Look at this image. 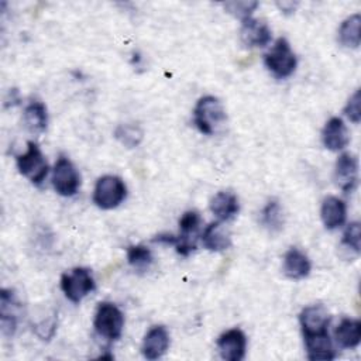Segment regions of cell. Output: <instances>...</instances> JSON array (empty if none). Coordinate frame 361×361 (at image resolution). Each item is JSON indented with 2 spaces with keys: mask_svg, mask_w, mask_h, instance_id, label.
Returning a JSON list of instances; mask_svg holds the SVG:
<instances>
[{
  "mask_svg": "<svg viewBox=\"0 0 361 361\" xmlns=\"http://www.w3.org/2000/svg\"><path fill=\"white\" fill-rule=\"evenodd\" d=\"M202 224V217L196 210H188L179 219V234H159L154 238L155 243L173 245L176 252L188 257L196 250V235Z\"/></svg>",
  "mask_w": 361,
  "mask_h": 361,
  "instance_id": "cell-1",
  "label": "cell"
},
{
  "mask_svg": "<svg viewBox=\"0 0 361 361\" xmlns=\"http://www.w3.org/2000/svg\"><path fill=\"white\" fill-rule=\"evenodd\" d=\"M226 110L214 96H203L193 109V123L202 134L212 135L226 121Z\"/></svg>",
  "mask_w": 361,
  "mask_h": 361,
  "instance_id": "cell-2",
  "label": "cell"
},
{
  "mask_svg": "<svg viewBox=\"0 0 361 361\" xmlns=\"http://www.w3.org/2000/svg\"><path fill=\"white\" fill-rule=\"evenodd\" d=\"M93 327L100 337L109 341H116L123 334L124 314L114 303L100 302L94 313Z\"/></svg>",
  "mask_w": 361,
  "mask_h": 361,
  "instance_id": "cell-3",
  "label": "cell"
},
{
  "mask_svg": "<svg viewBox=\"0 0 361 361\" xmlns=\"http://www.w3.org/2000/svg\"><path fill=\"white\" fill-rule=\"evenodd\" d=\"M267 69L278 79L290 76L296 69V55L292 51L286 38L281 37L275 41L272 48L264 55Z\"/></svg>",
  "mask_w": 361,
  "mask_h": 361,
  "instance_id": "cell-4",
  "label": "cell"
},
{
  "mask_svg": "<svg viewBox=\"0 0 361 361\" xmlns=\"http://www.w3.org/2000/svg\"><path fill=\"white\" fill-rule=\"evenodd\" d=\"M126 196L127 188L123 179L116 175H104L94 185L93 203L103 210H110L117 207Z\"/></svg>",
  "mask_w": 361,
  "mask_h": 361,
  "instance_id": "cell-5",
  "label": "cell"
},
{
  "mask_svg": "<svg viewBox=\"0 0 361 361\" xmlns=\"http://www.w3.org/2000/svg\"><path fill=\"white\" fill-rule=\"evenodd\" d=\"M16 164L18 172L37 186L42 185L49 171L39 147L32 141L27 142V151L24 154L16 157Z\"/></svg>",
  "mask_w": 361,
  "mask_h": 361,
  "instance_id": "cell-6",
  "label": "cell"
},
{
  "mask_svg": "<svg viewBox=\"0 0 361 361\" xmlns=\"http://www.w3.org/2000/svg\"><path fill=\"white\" fill-rule=\"evenodd\" d=\"M94 279L87 268H73L61 276V289L65 296L73 302L79 303L90 292L94 290Z\"/></svg>",
  "mask_w": 361,
  "mask_h": 361,
  "instance_id": "cell-7",
  "label": "cell"
},
{
  "mask_svg": "<svg viewBox=\"0 0 361 361\" xmlns=\"http://www.w3.org/2000/svg\"><path fill=\"white\" fill-rule=\"evenodd\" d=\"M52 186L61 196H73L80 186V176L72 161L61 155L52 169Z\"/></svg>",
  "mask_w": 361,
  "mask_h": 361,
  "instance_id": "cell-8",
  "label": "cell"
},
{
  "mask_svg": "<svg viewBox=\"0 0 361 361\" xmlns=\"http://www.w3.org/2000/svg\"><path fill=\"white\" fill-rule=\"evenodd\" d=\"M217 350L226 361H240L245 355L247 337L240 329H230L217 338Z\"/></svg>",
  "mask_w": 361,
  "mask_h": 361,
  "instance_id": "cell-9",
  "label": "cell"
},
{
  "mask_svg": "<svg viewBox=\"0 0 361 361\" xmlns=\"http://www.w3.org/2000/svg\"><path fill=\"white\" fill-rule=\"evenodd\" d=\"M334 180L344 193H351L355 189L358 180V159L353 154L344 152L338 157L334 168Z\"/></svg>",
  "mask_w": 361,
  "mask_h": 361,
  "instance_id": "cell-10",
  "label": "cell"
},
{
  "mask_svg": "<svg viewBox=\"0 0 361 361\" xmlns=\"http://www.w3.org/2000/svg\"><path fill=\"white\" fill-rule=\"evenodd\" d=\"M271 30L265 21L257 18H245L241 23L240 38L245 47L250 48H262L267 47L271 41Z\"/></svg>",
  "mask_w": 361,
  "mask_h": 361,
  "instance_id": "cell-11",
  "label": "cell"
},
{
  "mask_svg": "<svg viewBox=\"0 0 361 361\" xmlns=\"http://www.w3.org/2000/svg\"><path fill=\"white\" fill-rule=\"evenodd\" d=\"M306 355L310 361H329L336 357V351L329 331L303 334Z\"/></svg>",
  "mask_w": 361,
  "mask_h": 361,
  "instance_id": "cell-12",
  "label": "cell"
},
{
  "mask_svg": "<svg viewBox=\"0 0 361 361\" xmlns=\"http://www.w3.org/2000/svg\"><path fill=\"white\" fill-rule=\"evenodd\" d=\"M169 347V333L165 326H154L151 327L141 345L142 355L147 360H157L162 357Z\"/></svg>",
  "mask_w": 361,
  "mask_h": 361,
  "instance_id": "cell-13",
  "label": "cell"
},
{
  "mask_svg": "<svg viewBox=\"0 0 361 361\" xmlns=\"http://www.w3.org/2000/svg\"><path fill=\"white\" fill-rule=\"evenodd\" d=\"M299 323L303 334L326 331L330 323V316L323 305L306 306L299 314Z\"/></svg>",
  "mask_w": 361,
  "mask_h": 361,
  "instance_id": "cell-14",
  "label": "cell"
},
{
  "mask_svg": "<svg viewBox=\"0 0 361 361\" xmlns=\"http://www.w3.org/2000/svg\"><path fill=\"white\" fill-rule=\"evenodd\" d=\"M20 307V302L14 290L1 289L0 292V326L1 331L6 336H13L17 329V309Z\"/></svg>",
  "mask_w": 361,
  "mask_h": 361,
  "instance_id": "cell-15",
  "label": "cell"
},
{
  "mask_svg": "<svg viewBox=\"0 0 361 361\" xmlns=\"http://www.w3.org/2000/svg\"><path fill=\"white\" fill-rule=\"evenodd\" d=\"M323 145L330 151H340L350 142V135L344 121L340 117H331L322 131Z\"/></svg>",
  "mask_w": 361,
  "mask_h": 361,
  "instance_id": "cell-16",
  "label": "cell"
},
{
  "mask_svg": "<svg viewBox=\"0 0 361 361\" xmlns=\"http://www.w3.org/2000/svg\"><path fill=\"white\" fill-rule=\"evenodd\" d=\"M320 216L327 230H336L341 227L345 221L347 206L341 199L336 196H327L322 203Z\"/></svg>",
  "mask_w": 361,
  "mask_h": 361,
  "instance_id": "cell-17",
  "label": "cell"
},
{
  "mask_svg": "<svg viewBox=\"0 0 361 361\" xmlns=\"http://www.w3.org/2000/svg\"><path fill=\"white\" fill-rule=\"evenodd\" d=\"M312 264L307 255L296 247L289 248L283 255V274L290 279H303L310 274Z\"/></svg>",
  "mask_w": 361,
  "mask_h": 361,
  "instance_id": "cell-18",
  "label": "cell"
},
{
  "mask_svg": "<svg viewBox=\"0 0 361 361\" xmlns=\"http://www.w3.org/2000/svg\"><path fill=\"white\" fill-rule=\"evenodd\" d=\"M212 213L220 220H231L240 210L238 199L233 192H217L210 200Z\"/></svg>",
  "mask_w": 361,
  "mask_h": 361,
  "instance_id": "cell-19",
  "label": "cell"
},
{
  "mask_svg": "<svg viewBox=\"0 0 361 361\" xmlns=\"http://www.w3.org/2000/svg\"><path fill=\"white\" fill-rule=\"evenodd\" d=\"M203 245L209 251H224L231 245L230 233L221 224V221H213L203 230Z\"/></svg>",
  "mask_w": 361,
  "mask_h": 361,
  "instance_id": "cell-20",
  "label": "cell"
},
{
  "mask_svg": "<svg viewBox=\"0 0 361 361\" xmlns=\"http://www.w3.org/2000/svg\"><path fill=\"white\" fill-rule=\"evenodd\" d=\"M336 341L343 348H354L361 341V323L357 319L344 317L334 330Z\"/></svg>",
  "mask_w": 361,
  "mask_h": 361,
  "instance_id": "cell-21",
  "label": "cell"
},
{
  "mask_svg": "<svg viewBox=\"0 0 361 361\" xmlns=\"http://www.w3.org/2000/svg\"><path fill=\"white\" fill-rule=\"evenodd\" d=\"M24 124L31 133L39 134L45 131L48 124V114H47L45 104L38 100L30 102L24 109Z\"/></svg>",
  "mask_w": 361,
  "mask_h": 361,
  "instance_id": "cell-22",
  "label": "cell"
},
{
  "mask_svg": "<svg viewBox=\"0 0 361 361\" xmlns=\"http://www.w3.org/2000/svg\"><path fill=\"white\" fill-rule=\"evenodd\" d=\"M360 25L361 16L355 13L347 17L338 28V41L345 48H358L360 45Z\"/></svg>",
  "mask_w": 361,
  "mask_h": 361,
  "instance_id": "cell-23",
  "label": "cell"
},
{
  "mask_svg": "<svg viewBox=\"0 0 361 361\" xmlns=\"http://www.w3.org/2000/svg\"><path fill=\"white\" fill-rule=\"evenodd\" d=\"M261 223L262 226L271 231L278 233L283 227V212L278 200H269L262 212H261Z\"/></svg>",
  "mask_w": 361,
  "mask_h": 361,
  "instance_id": "cell-24",
  "label": "cell"
},
{
  "mask_svg": "<svg viewBox=\"0 0 361 361\" xmlns=\"http://www.w3.org/2000/svg\"><path fill=\"white\" fill-rule=\"evenodd\" d=\"M127 261L134 269L147 271L154 262V257L145 245H131L127 248Z\"/></svg>",
  "mask_w": 361,
  "mask_h": 361,
  "instance_id": "cell-25",
  "label": "cell"
},
{
  "mask_svg": "<svg viewBox=\"0 0 361 361\" xmlns=\"http://www.w3.org/2000/svg\"><path fill=\"white\" fill-rule=\"evenodd\" d=\"M114 135L127 148H134L142 140V130L137 124H120L116 128Z\"/></svg>",
  "mask_w": 361,
  "mask_h": 361,
  "instance_id": "cell-26",
  "label": "cell"
},
{
  "mask_svg": "<svg viewBox=\"0 0 361 361\" xmlns=\"http://www.w3.org/2000/svg\"><path fill=\"white\" fill-rule=\"evenodd\" d=\"M257 7H258L257 1H227V3H224V8L234 17H238L241 21L245 18H250L252 11Z\"/></svg>",
  "mask_w": 361,
  "mask_h": 361,
  "instance_id": "cell-27",
  "label": "cell"
},
{
  "mask_svg": "<svg viewBox=\"0 0 361 361\" xmlns=\"http://www.w3.org/2000/svg\"><path fill=\"white\" fill-rule=\"evenodd\" d=\"M360 243H361V228L358 221H351L343 234V244L353 250L354 252H360Z\"/></svg>",
  "mask_w": 361,
  "mask_h": 361,
  "instance_id": "cell-28",
  "label": "cell"
},
{
  "mask_svg": "<svg viewBox=\"0 0 361 361\" xmlns=\"http://www.w3.org/2000/svg\"><path fill=\"white\" fill-rule=\"evenodd\" d=\"M360 103H361L360 102V90H355L344 107V114L350 118V121H353L355 124H358L361 120Z\"/></svg>",
  "mask_w": 361,
  "mask_h": 361,
  "instance_id": "cell-29",
  "label": "cell"
}]
</instances>
